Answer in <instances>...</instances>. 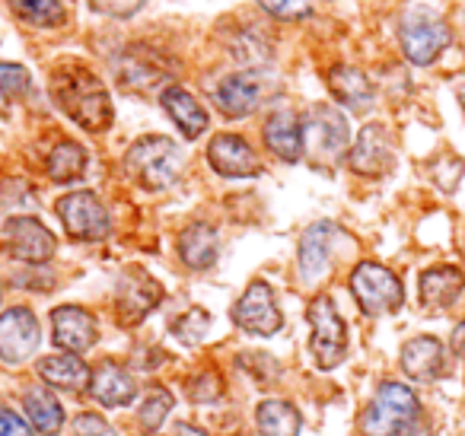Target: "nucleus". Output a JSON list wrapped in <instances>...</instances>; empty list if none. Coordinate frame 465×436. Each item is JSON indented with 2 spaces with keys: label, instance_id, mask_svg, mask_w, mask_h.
I'll return each mask as SVG.
<instances>
[{
  "label": "nucleus",
  "instance_id": "nucleus-6",
  "mask_svg": "<svg viewBox=\"0 0 465 436\" xmlns=\"http://www.w3.org/2000/svg\"><path fill=\"white\" fill-rule=\"evenodd\" d=\"M351 290H354L357 302L367 315L395 312L405 302V290H401L399 277L376 262L357 264L354 274H351Z\"/></svg>",
  "mask_w": 465,
  "mask_h": 436
},
{
  "label": "nucleus",
  "instance_id": "nucleus-4",
  "mask_svg": "<svg viewBox=\"0 0 465 436\" xmlns=\"http://www.w3.org/2000/svg\"><path fill=\"white\" fill-rule=\"evenodd\" d=\"M303 150L310 156V163L322 173L341 163V156L348 154V122L341 112H335L331 105H312L303 115Z\"/></svg>",
  "mask_w": 465,
  "mask_h": 436
},
{
  "label": "nucleus",
  "instance_id": "nucleus-33",
  "mask_svg": "<svg viewBox=\"0 0 465 436\" xmlns=\"http://www.w3.org/2000/svg\"><path fill=\"white\" fill-rule=\"evenodd\" d=\"M169 411H173V395H169L166 389H153L147 401L141 404V423L147 430H156L163 421H166Z\"/></svg>",
  "mask_w": 465,
  "mask_h": 436
},
{
  "label": "nucleus",
  "instance_id": "nucleus-13",
  "mask_svg": "<svg viewBox=\"0 0 465 436\" xmlns=\"http://www.w3.org/2000/svg\"><path fill=\"white\" fill-rule=\"evenodd\" d=\"M207 160L226 179H252L262 173V163L255 150L240 134H217L207 147Z\"/></svg>",
  "mask_w": 465,
  "mask_h": 436
},
{
  "label": "nucleus",
  "instance_id": "nucleus-20",
  "mask_svg": "<svg viewBox=\"0 0 465 436\" xmlns=\"http://www.w3.org/2000/svg\"><path fill=\"white\" fill-rule=\"evenodd\" d=\"M39 376L45 379L52 389L64 391H84L90 389L93 370L80 360V353H52L39 363Z\"/></svg>",
  "mask_w": 465,
  "mask_h": 436
},
{
  "label": "nucleus",
  "instance_id": "nucleus-15",
  "mask_svg": "<svg viewBox=\"0 0 465 436\" xmlns=\"http://www.w3.org/2000/svg\"><path fill=\"white\" fill-rule=\"evenodd\" d=\"M348 163L357 175H367V179H380L382 173H389V166H392V141H389V131L382 128V124H367V128L361 131V137H357Z\"/></svg>",
  "mask_w": 465,
  "mask_h": 436
},
{
  "label": "nucleus",
  "instance_id": "nucleus-39",
  "mask_svg": "<svg viewBox=\"0 0 465 436\" xmlns=\"http://www.w3.org/2000/svg\"><path fill=\"white\" fill-rule=\"evenodd\" d=\"M452 351H456L459 357H465V322H459L456 332H452Z\"/></svg>",
  "mask_w": 465,
  "mask_h": 436
},
{
  "label": "nucleus",
  "instance_id": "nucleus-19",
  "mask_svg": "<svg viewBox=\"0 0 465 436\" xmlns=\"http://www.w3.org/2000/svg\"><path fill=\"white\" fill-rule=\"evenodd\" d=\"M265 144L284 163H297L303 156V128L291 109H278L265 122Z\"/></svg>",
  "mask_w": 465,
  "mask_h": 436
},
{
  "label": "nucleus",
  "instance_id": "nucleus-14",
  "mask_svg": "<svg viewBox=\"0 0 465 436\" xmlns=\"http://www.w3.org/2000/svg\"><path fill=\"white\" fill-rule=\"evenodd\" d=\"M52 338L61 351L86 353L99 338L96 319L80 306H61L52 312Z\"/></svg>",
  "mask_w": 465,
  "mask_h": 436
},
{
  "label": "nucleus",
  "instance_id": "nucleus-32",
  "mask_svg": "<svg viewBox=\"0 0 465 436\" xmlns=\"http://www.w3.org/2000/svg\"><path fill=\"white\" fill-rule=\"evenodd\" d=\"M207 325H211V315L204 309H188L182 319L173 322V334L179 341H185V344H198L207 334Z\"/></svg>",
  "mask_w": 465,
  "mask_h": 436
},
{
  "label": "nucleus",
  "instance_id": "nucleus-3",
  "mask_svg": "<svg viewBox=\"0 0 465 436\" xmlns=\"http://www.w3.org/2000/svg\"><path fill=\"white\" fill-rule=\"evenodd\" d=\"M128 173L141 182L150 192H163L169 188L182 173V150L175 141L163 134H147L141 141L131 144L128 156H124Z\"/></svg>",
  "mask_w": 465,
  "mask_h": 436
},
{
  "label": "nucleus",
  "instance_id": "nucleus-36",
  "mask_svg": "<svg viewBox=\"0 0 465 436\" xmlns=\"http://www.w3.org/2000/svg\"><path fill=\"white\" fill-rule=\"evenodd\" d=\"M262 7L274 16H284V20H300L303 14H310V0H259Z\"/></svg>",
  "mask_w": 465,
  "mask_h": 436
},
{
  "label": "nucleus",
  "instance_id": "nucleus-27",
  "mask_svg": "<svg viewBox=\"0 0 465 436\" xmlns=\"http://www.w3.org/2000/svg\"><path fill=\"white\" fill-rule=\"evenodd\" d=\"M255 423H259L262 436H297L300 433V414L291 401H281V398H272V401H262L259 411H255Z\"/></svg>",
  "mask_w": 465,
  "mask_h": 436
},
{
  "label": "nucleus",
  "instance_id": "nucleus-34",
  "mask_svg": "<svg viewBox=\"0 0 465 436\" xmlns=\"http://www.w3.org/2000/svg\"><path fill=\"white\" fill-rule=\"evenodd\" d=\"M223 395V379L217 376L213 370H204L188 382V398L198 404H211Z\"/></svg>",
  "mask_w": 465,
  "mask_h": 436
},
{
  "label": "nucleus",
  "instance_id": "nucleus-30",
  "mask_svg": "<svg viewBox=\"0 0 465 436\" xmlns=\"http://www.w3.org/2000/svg\"><path fill=\"white\" fill-rule=\"evenodd\" d=\"M10 10L29 26H61L64 23L61 0H10Z\"/></svg>",
  "mask_w": 465,
  "mask_h": 436
},
{
  "label": "nucleus",
  "instance_id": "nucleus-12",
  "mask_svg": "<svg viewBox=\"0 0 465 436\" xmlns=\"http://www.w3.org/2000/svg\"><path fill=\"white\" fill-rule=\"evenodd\" d=\"M39 347V322L29 309H10L0 315V360L26 363Z\"/></svg>",
  "mask_w": 465,
  "mask_h": 436
},
{
  "label": "nucleus",
  "instance_id": "nucleus-10",
  "mask_svg": "<svg viewBox=\"0 0 465 436\" xmlns=\"http://www.w3.org/2000/svg\"><path fill=\"white\" fill-rule=\"evenodd\" d=\"M163 300V287L143 268H131L122 274L115 290V309L124 325H137L156 302Z\"/></svg>",
  "mask_w": 465,
  "mask_h": 436
},
{
  "label": "nucleus",
  "instance_id": "nucleus-28",
  "mask_svg": "<svg viewBox=\"0 0 465 436\" xmlns=\"http://www.w3.org/2000/svg\"><path fill=\"white\" fill-rule=\"evenodd\" d=\"M86 173V150L74 141H61L58 147L48 154V175L54 182H74Z\"/></svg>",
  "mask_w": 465,
  "mask_h": 436
},
{
  "label": "nucleus",
  "instance_id": "nucleus-25",
  "mask_svg": "<svg viewBox=\"0 0 465 436\" xmlns=\"http://www.w3.org/2000/svg\"><path fill=\"white\" fill-rule=\"evenodd\" d=\"M331 93L338 96V103H344L354 112H367L373 105V86H370L367 74L354 71V67H335L329 77Z\"/></svg>",
  "mask_w": 465,
  "mask_h": 436
},
{
  "label": "nucleus",
  "instance_id": "nucleus-8",
  "mask_svg": "<svg viewBox=\"0 0 465 436\" xmlns=\"http://www.w3.org/2000/svg\"><path fill=\"white\" fill-rule=\"evenodd\" d=\"M232 322L249 334H278L281 325H284V315L278 312V302H274V293L265 281H252L249 290L240 296V302L232 306Z\"/></svg>",
  "mask_w": 465,
  "mask_h": 436
},
{
  "label": "nucleus",
  "instance_id": "nucleus-2",
  "mask_svg": "<svg viewBox=\"0 0 465 436\" xmlns=\"http://www.w3.org/2000/svg\"><path fill=\"white\" fill-rule=\"evenodd\" d=\"M424 427L420 417V404L411 389L399 382L380 385L373 401L361 414V433L363 436H430V433H414Z\"/></svg>",
  "mask_w": 465,
  "mask_h": 436
},
{
  "label": "nucleus",
  "instance_id": "nucleus-22",
  "mask_svg": "<svg viewBox=\"0 0 465 436\" xmlns=\"http://www.w3.org/2000/svg\"><path fill=\"white\" fill-rule=\"evenodd\" d=\"M462 287H465L462 271L452 268V264H440V268L424 271V277H420V302L427 309H446L459 300Z\"/></svg>",
  "mask_w": 465,
  "mask_h": 436
},
{
  "label": "nucleus",
  "instance_id": "nucleus-11",
  "mask_svg": "<svg viewBox=\"0 0 465 436\" xmlns=\"http://www.w3.org/2000/svg\"><path fill=\"white\" fill-rule=\"evenodd\" d=\"M4 233H7L10 255L26 264L48 262V258L54 255V249H58V243H54V236L48 233V226H42L35 217H10Z\"/></svg>",
  "mask_w": 465,
  "mask_h": 436
},
{
  "label": "nucleus",
  "instance_id": "nucleus-26",
  "mask_svg": "<svg viewBox=\"0 0 465 436\" xmlns=\"http://www.w3.org/2000/svg\"><path fill=\"white\" fill-rule=\"evenodd\" d=\"M23 408H26L29 423H33L39 433L54 436L64 427V408H61V401L48 389H29L26 398H23Z\"/></svg>",
  "mask_w": 465,
  "mask_h": 436
},
{
  "label": "nucleus",
  "instance_id": "nucleus-9",
  "mask_svg": "<svg viewBox=\"0 0 465 436\" xmlns=\"http://www.w3.org/2000/svg\"><path fill=\"white\" fill-rule=\"evenodd\" d=\"M446 45H450V26L437 16L414 14L401 23V52L411 64H430Z\"/></svg>",
  "mask_w": 465,
  "mask_h": 436
},
{
  "label": "nucleus",
  "instance_id": "nucleus-21",
  "mask_svg": "<svg viewBox=\"0 0 465 436\" xmlns=\"http://www.w3.org/2000/svg\"><path fill=\"white\" fill-rule=\"evenodd\" d=\"M259 96H262L259 80H255L252 74H232V77H226L223 84L217 86V93H213L220 112L230 118H246L249 112H255Z\"/></svg>",
  "mask_w": 465,
  "mask_h": 436
},
{
  "label": "nucleus",
  "instance_id": "nucleus-24",
  "mask_svg": "<svg viewBox=\"0 0 465 436\" xmlns=\"http://www.w3.org/2000/svg\"><path fill=\"white\" fill-rule=\"evenodd\" d=\"M179 255L188 268L204 271L217 262V233L207 223H192L179 236Z\"/></svg>",
  "mask_w": 465,
  "mask_h": 436
},
{
  "label": "nucleus",
  "instance_id": "nucleus-40",
  "mask_svg": "<svg viewBox=\"0 0 465 436\" xmlns=\"http://www.w3.org/2000/svg\"><path fill=\"white\" fill-rule=\"evenodd\" d=\"M175 436H207V433H204V430H198V427H192V423H182Z\"/></svg>",
  "mask_w": 465,
  "mask_h": 436
},
{
  "label": "nucleus",
  "instance_id": "nucleus-31",
  "mask_svg": "<svg viewBox=\"0 0 465 436\" xmlns=\"http://www.w3.org/2000/svg\"><path fill=\"white\" fill-rule=\"evenodd\" d=\"M29 90V71L20 64H0V105H10Z\"/></svg>",
  "mask_w": 465,
  "mask_h": 436
},
{
  "label": "nucleus",
  "instance_id": "nucleus-17",
  "mask_svg": "<svg viewBox=\"0 0 465 436\" xmlns=\"http://www.w3.org/2000/svg\"><path fill=\"white\" fill-rule=\"evenodd\" d=\"M335 236L338 230L331 223H316L303 233V239H300V274H303V281H319L325 274Z\"/></svg>",
  "mask_w": 465,
  "mask_h": 436
},
{
  "label": "nucleus",
  "instance_id": "nucleus-7",
  "mask_svg": "<svg viewBox=\"0 0 465 436\" xmlns=\"http://www.w3.org/2000/svg\"><path fill=\"white\" fill-rule=\"evenodd\" d=\"M58 217L64 230L80 243H99L109 236V213L93 192H74L58 201Z\"/></svg>",
  "mask_w": 465,
  "mask_h": 436
},
{
  "label": "nucleus",
  "instance_id": "nucleus-29",
  "mask_svg": "<svg viewBox=\"0 0 465 436\" xmlns=\"http://www.w3.org/2000/svg\"><path fill=\"white\" fill-rule=\"evenodd\" d=\"M118 77H122L124 86H131V90H150L153 84H160V80H166L169 74L160 71V64H147V61H141V52H124V58L118 61Z\"/></svg>",
  "mask_w": 465,
  "mask_h": 436
},
{
  "label": "nucleus",
  "instance_id": "nucleus-16",
  "mask_svg": "<svg viewBox=\"0 0 465 436\" xmlns=\"http://www.w3.org/2000/svg\"><path fill=\"white\" fill-rule=\"evenodd\" d=\"M90 395L105 408H122V404H131V398L137 395V385L124 366L103 360L90 376Z\"/></svg>",
  "mask_w": 465,
  "mask_h": 436
},
{
  "label": "nucleus",
  "instance_id": "nucleus-5",
  "mask_svg": "<svg viewBox=\"0 0 465 436\" xmlns=\"http://www.w3.org/2000/svg\"><path fill=\"white\" fill-rule=\"evenodd\" d=\"M306 319L312 325V341H310L312 357H316V363L322 370H335L344 360V353H348V332H344V322L338 315L331 296H316L310 302Z\"/></svg>",
  "mask_w": 465,
  "mask_h": 436
},
{
  "label": "nucleus",
  "instance_id": "nucleus-38",
  "mask_svg": "<svg viewBox=\"0 0 465 436\" xmlns=\"http://www.w3.org/2000/svg\"><path fill=\"white\" fill-rule=\"evenodd\" d=\"M0 436H29L26 421L10 408H0Z\"/></svg>",
  "mask_w": 465,
  "mask_h": 436
},
{
  "label": "nucleus",
  "instance_id": "nucleus-41",
  "mask_svg": "<svg viewBox=\"0 0 465 436\" xmlns=\"http://www.w3.org/2000/svg\"><path fill=\"white\" fill-rule=\"evenodd\" d=\"M459 103H462V109H465V86H462V93H459Z\"/></svg>",
  "mask_w": 465,
  "mask_h": 436
},
{
  "label": "nucleus",
  "instance_id": "nucleus-37",
  "mask_svg": "<svg viewBox=\"0 0 465 436\" xmlns=\"http://www.w3.org/2000/svg\"><path fill=\"white\" fill-rule=\"evenodd\" d=\"M74 433L77 436H115L112 433V427L105 423V417L99 414H77V421H74Z\"/></svg>",
  "mask_w": 465,
  "mask_h": 436
},
{
  "label": "nucleus",
  "instance_id": "nucleus-18",
  "mask_svg": "<svg viewBox=\"0 0 465 436\" xmlns=\"http://www.w3.org/2000/svg\"><path fill=\"white\" fill-rule=\"evenodd\" d=\"M160 103H163V109H166V115L179 124L182 137L194 141V137H201L207 131V112L201 109V103L188 90H182V86H166Z\"/></svg>",
  "mask_w": 465,
  "mask_h": 436
},
{
  "label": "nucleus",
  "instance_id": "nucleus-1",
  "mask_svg": "<svg viewBox=\"0 0 465 436\" xmlns=\"http://www.w3.org/2000/svg\"><path fill=\"white\" fill-rule=\"evenodd\" d=\"M52 96L64 109L67 118H74L80 128L93 131V134H99V131H105L112 124V99L105 93V84L86 67H61V71H54Z\"/></svg>",
  "mask_w": 465,
  "mask_h": 436
},
{
  "label": "nucleus",
  "instance_id": "nucleus-35",
  "mask_svg": "<svg viewBox=\"0 0 465 436\" xmlns=\"http://www.w3.org/2000/svg\"><path fill=\"white\" fill-rule=\"evenodd\" d=\"M96 14H105V16H115V20H128L134 16L137 10L143 7V0H86Z\"/></svg>",
  "mask_w": 465,
  "mask_h": 436
},
{
  "label": "nucleus",
  "instance_id": "nucleus-23",
  "mask_svg": "<svg viewBox=\"0 0 465 436\" xmlns=\"http://www.w3.org/2000/svg\"><path fill=\"white\" fill-rule=\"evenodd\" d=\"M401 370L411 379L424 382V379H433L443 372V344L430 334H420V338L408 341L401 347Z\"/></svg>",
  "mask_w": 465,
  "mask_h": 436
}]
</instances>
